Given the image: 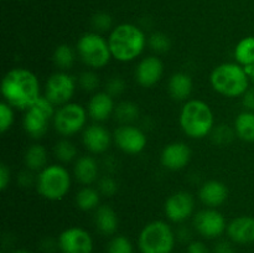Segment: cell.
I'll use <instances>...</instances> for the list:
<instances>
[{
	"mask_svg": "<svg viewBox=\"0 0 254 253\" xmlns=\"http://www.w3.org/2000/svg\"><path fill=\"white\" fill-rule=\"evenodd\" d=\"M245 68H246V72H247V74H248V77H250L251 81L254 82V63L251 64V66L245 67Z\"/></svg>",
	"mask_w": 254,
	"mask_h": 253,
	"instance_id": "cell-45",
	"label": "cell"
},
{
	"mask_svg": "<svg viewBox=\"0 0 254 253\" xmlns=\"http://www.w3.org/2000/svg\"><path fill=\"white\" fill-rule=\"evenodd\" d=\"M191 160V149L184 141H173L164 146L160 155L161 165L168 170L178 171L185 168Z\"/></svg>",
	"mask_w": 254,
	"mask_h": 253,
	"instance_id": "cell-16",
	"label": "cell"
},
{
	"mask_svg": "<svg viewBox=\"0 0 254 253\" xmlns=\"http://www.w3.org/2000/svg\"><path fill=\"white\" fill-rule=\"evenodd\" d=\"M107 251L108 253H134V248L130 241L126 236L122 235L112 238Z\"/></svg>",
	"mask_w": 254,
	"mask_h": 253,
	"instance_id": "cell-35",
	"label": "cell"
},
{
	"mask_svg": "<svg viewBox=\"0 0 254 253\" xmlns=\"http://www.w3.org/2000/svg\"><path fill=\"white\" fill-rule=\"evenodd\" d=\"M77 55L89 69L104 68L113 59L108 40L98 32H86L78 39L76 45Z\"/></svg>",
	"mask_w": 254,
	"mask_h": 253,
	"instance_id": "cell-7",
	"label": "cell"
},
{
	"mask_svg": "<svg viewBox=\"0 0 254 253\" xmlns=\"http://www.w3.org/2000/svg\"><path fill=\"white\" fill-rule=\"evenodd\" d=\"M97 189L101 192V195L106 196V197H112L118 192L119 185L113 176L106 175L98 179V188Z\"/></svg>",
	"mask_w": 254,
	"mask_h": 253,
	"instance_id": "cell-36",
	"label": "cell"
},
{
	"mask_svg": "<svg viewBox=\"0 0 254 253\" xmlns=\"http://www.w3.org/2000/svg\"><path fill=\"white\" fill-rule=\"evenodd\" d=\"M179 123L184 133L191 139H202L210 135L215 126V116L206 102L189 99L180 111Z\"/></svg>",
	"mask_w": 254,
	"mask_h": 253,
	"instance_id": "cell-3",
	"label": "cell"
},
{
	"mask_svg": "<svg viewBox=\"0 0 254 253\" xmlns=\"http://www.w3.org/2000/svg\"><path fill=\"white\" fill-rule=\"evenodd\" d=\"M195 210V198L188 191H176L166 198L164 212L171 222L180 223L191 217Z\"/></svg>",
	"mask_w": 254,
	"mask_h": 253,
	"instance_id": "cell-13",
	"label": "cell"
},
{
	"mask_svg": "<svg viewBox=\"0 0 254 253\" xmlns=\"http://www.w3.org/2000/svg\"><path fill=\"white\" fill-rule=\"evenodd\" d=\"M59 248L62 253H92L93 240L88 231L81 227H69L59 236Z\"/></svg>",
	"mask_w": 254,
	"mask_h": 253,
	"instance_id": "cell-14",
	"label": "cell"
},
{
	"mask_svg": "<svg viewBox=\"0 0 254 253\" xmlns=\"http://www.w3.org/2000/svg\"><path fill=\"white\" fill-rule=\"evenodd\" d=\"M1 94L12 108L26 111L41 97L40 81L30 69L15 67L2 77Z\"/></svg>",
	"mask_w": 254,
	"mask_h": 253,
	"instance_id": "cell-1",
	"label": "cell"
},
{
	"mask_svg": "<svg viewBox=\"0 0 254 253\" xmlns=\"http://www.w3.org/2000/svg\"><path fill=\"white\" fill-rule=\"evenodd\" d=\"M74 201H76V205L79 210H97L101 206L99 205V202H101V192L98 191V189H94L92 186H83L76 193Z\"/></svg>",
	"mask_w": 254,
	"mask_h": 253,
	"instance_id": "cell-26",
	"label": "cell"
},
{
	"mask_svg": "<svg viewBox=\"0 0 254 253\" xmlns=\"http://www.w3.org/2000/svg\"><path fill=\"white\" fill-rule=\"evenodd\" d=\"M228 237L238 245H250L254 243V217L242 215L233 218L227 225Z\"/></svg>",
	"mask_w": 254,
	"mask_h": 253,
	"instance_id": "cell-18",
	"label": "cell"
},
{
	"mask_svg": "<svg viewBox=\"0 0 254 253\" xmlns=\"http://www.w3.org/2000/svg\"><path fill=\"white\" fill-rule=\"evenodd\" d=\"M87 117L88 112L83 106L69 102L56 109L52 126L60 135L71 136L83 130L87 123Z\"/></svg>",
	"mask_w": 254,
	"mask_h": 253,
	"instance_id": "cell-9",
	"label": "cell"
},
{
	"mask_svg": "<svg viewBox=\"0 0 254 253\" xmlns=\"http://www.w3.org/2000/svg\"><path fill=\"white\" fill-rule=\"evenodd\" d=\"M94 225L102 235H114L119 226L118 215L111 206L101 205L94 210Z\"/></svg>",
	"mask_w": 254,
	"mask_h": 253,
	"instance_id": "cell-23",
	"label": "cell"
},
{
	"mask_svg": "<svg viewBox=\"0 0 254 253\" xmlns=\"http://www.w3.org/2000/svg\"><path fill=\"white\" fill-rule=\"evenodd\" d=\"M113 141L123 153L140 154L148 144L146 134L133 124H122L114 130Z\"/></svg>",
	"mask_w": 254,
	"mask_h": 253,
	"instance_id": "cell-11",
	"label": "cell"
},
{
	"mask_svg": "<svg viewBox=\"0 0 254 253\" xmlns=\"http://www.w3.org/2000/svg\"><path fill=\"white\" fill-rule=\"evenodd\" d=\"M114 109H116L114 98L106 91L96 92L87 104L88 116L98 123L111 118L114 114Z\"/></svg>",
	"mask_w": 254,
	"mask_h": 253,
	"instance_id": "cell-19",
	"label": "cell"
},
{
	"mask_svg": "<svg viewBox=\"0 0 254 253\" xmlns=\"http://www.w3.org/2000/svg\"><path fill=\"white\" fill-rule=\"evenodd\" d=\"M55 106L45 98L40 97L34 104L25 111L22 118V126L27 135L32 139H40L47 133L50 124L54 123Z\"/></svg>",
	"mask_w": 254,
	"mask_h": 253,
	"instance_id": "cell-8",
	"label": "cell"
},
{
	"mask_svg": "<svg viewBox=\"0 0 254 253\" xmlns=\"http://www.w3.org/2000/svg\"><path fill=\"white\" fill-rule=\"evenodd\" d=\"M11 181V171L6 164H0V190L4 191Z\"/></svg>",
	"mask_w": 254,
	"mask_h": 253,
	"instance_id": "cell-39",
	"label": "cell"
},
{
	"mask_svg": "<svg viewBox=\"0 0 254 253\" xmlns=\"http://www.w3.org/2000/svg\"><path fill=\"white\" fill-rule=\"evenodd\" d=\"M175 233L168 222L161 220L146 223L138 237L141 253H171L175 246Z\"/></svg>",
	"mask_w": 254,
	"mask_h": 253,
	"instance_id": "cell-6",
	"label": "cell"
},
{
	"mask_svg": "<svg viewBox=\"0 0 254 253\" xmlns=\"http://www.w3.org/2000/svg\"><path fill=\"white\" fill-rule=\"evenodd\" d=\"M14 109H12V107L9 103L2 101L0 103V133L5 134L7 130H10V128L14 124Z\"/></svg>",
	"mask_w": 254,
	"mask_h": 253,
	"instance_id": "cell-34",
	"label": "cell"
},
{
	"mask_svg": "<svg viewBox=\"0 0 254 253\" xmlns=\"http://www.w3.org/2000/svg\"><path fill=\"white\" fill-rule=\"evenodd\" d=\"M235 60L243 67L254 63V36H246L235 47Z\"/></svg>",
	"mask_w": 254,
	"mask_h": 253,
	"instance_id": "cell-27",
	"label": "cell"
},
{
	"mask_svg": "<svg viewBox=\"0 0 254 253\" xmlns=\"http://www.w3.org/2000/svg\"><path fill=\"white\" fill-rule=\"evenodd\" d=\"M112 24H113L112 16L104 11L97 12V14H94L93 17H92V26H93V29L96 30V32H98V34L99 32H104L111 30Z\"/></svg>",
	"mask_w": 254,
	"mask_h": 253,
	"instance_id": "cell-38",
	"label": "cell"
},
{
	"mask_svg": "<svg viewBox=\"0 0 254 253\" xmlns=\"http://www.w3.org/2000/svg\"><path fill=\"white\" fill-rule=\"evenodd\" d=\"M178 238L181 241V242H188V241H190L191 240L190 230H188L186 227H181L180 230L178 231Z\"/></svg>",
	"mask_w": 254,
	"mask_h": 253,
	"instance_id": "cell-44",
	"label": "cell"
},
{
	"mask_svg": "<svg viewBox=\"0 0 254 253\" xmlns=\"http://www.w3.org/2000/svg\"><path fill=\"white\" fill-rule=\"evenodd\" d=\"M71 183L68 170L60 164H52L37 174L35 188L45 200L60 201L69 192Z\"/></svg>",
	"mask_w": 254,
	"mask_h": 253,
	"instance_id": "cell-5",
	"label": "cell"
},
{
	"mask_svg": "<svg viewBox=\"0 0 254 253\" xmlns=\"http://www.w3.org/2000/svg\"><path fill=\"white\" fill-rule=\"evenodd\" d=\"M126 81L121 76H113L106 82L104 91L114 98V97L122 96L126 91Z\"/></svg>",
	"mask_w": 254,
	"mask_h": 253,
	"instance_id": "cell-37",
	"label": "cell"
},
{
	"mask_svg": "<svg viewBox=\"0 0 254 253\" xmlns=\"http://www.w3.org/2000/svg\"><path fill=\"white\" fill-rule=\"evenodd\" d=\"M14 253H30V252H27L26 250H17V251H15Z\"/></svg>",
	"mask_w": 254,
	"mask_h": 253,
	"instance_id": "cell-46",
	"label": "cell"
},
{
	"mask_svg": "<svg viewBox=\"0 0 254 253\" xmlns=\"http://www.w3.org/2000/svg\"><path fill=\"white\" fill-rule=\"evenodd\" d=\"M193 227L202 237L213 240L227 230L226 218L216 208H203L193 216Z\"/></svg>",
	"mask_w": 254,
	"mask_h": 253,
	"instance_id": "cell-12",
	"label": "cell"
},
{
	"mask_svg": "<svg viewBox=\"0 0 254 253\" xmlns=\"http://www.w3.org/2000/svg\"><path fill=\"white\" fill-rule=\"evenodd\" d=\"M164 74V63L158 56L143 57L138 62L134 71V77L139 86L150 88L155 86Z\"/></svg>",
	"mask_w": 254,
	"mask_h": 253,
	"instance_id": "cell-15",
	"label": "cell"
},
{
	"mask_svg": "<svg viewBox=\"0 0 254 253\" xmlns=\"http://www.w3.org/2000/svg\"><path fill=\"white\" fill-rule=\"evenodd\" d=\"M242 104L246 111L254 112V87H250L242 96Z\"/></svg>",
	"mask_w": 254,
	"mask_h": 253,
	"instance_id": "cell-40",
	"label": "cell"
},
{
	"mask_svg": "<svg viewBox=\"0 0 254 253\" xmlns=\"http://www.w3.org/2000/svg\"><path fill=\"white\" fill-rule=\"evenodd\" d=\"M114 117L122 124H133L140 116L139 106L133 101H122L116 104Z\"/></svg>",
	"mask_w": 254,
	"mask_h": 253,
	"instance_id": "cell-28",
	"label": "cell"
},
{
	"mask_svg": "<svg viewBox=\"0 0 254 253\" xmlns=\"http://www.w3.org/2000/svg\"><path fill=\"white\" fill-rule=\"evenodd\" d=\"M113 135L106 126L99 123L91 124L83 129L82 143L92 154H103L111 146Z\"/></svg>",
	"mask_w": 254,
	"mask_h": 253,
	"instance_id": "cell-17",
	"label": "cell"
},
{
	"mask_svg": "<svg viewBox=\"0 0 254 253\" xmlns=\"http://www.w3.org/2000/svg\"><path fill=\"white\" fill-rule=\"evenodd\" d=\"M76 54L68 44H61L55 49L54 55H52V60L54 63L60 71H67V69L72 68L76 61Z\"/></svg>",
	"mask_w": 254,
	"mask_h": 253,
	"instance_id": "cell-29",
	"label": "cell"
},
{
	"mask_svg": "<svg viewBox=\"0 0 254 253\" xmlns=\"http://www.w3.org/2000/svg\"><path fill=\"white\" fill-rule=\"evenodd\" d=\"M108 44L114 60L130 62L143 54L146 46V36L136 25L123 22L111 30Z\"/></svg>",
	"mask_w": 254,
	"mask_h": 253,
	"instance_id": "cell-2",
	"label": "cell"
},
{
	"mask_svg": "<svg viewBox=\"0 0 254 253\" xmlns=\"http://www.w3.org/2000/svg\"><path fill=\"white\" fill-rule=\"evenodd\" d=\"M210 83L221 96L236 98L242 97L250 88V77L245 67L237 62H225L212 69Z\"/></svg>",
	"mask_w": 254,
	"mask_h": 253,
	"instance_id": "cell-4",
	"label": "cell"
},
{
	"mask_svg": "<svg viewBox=\"0 0 254 253\" xmlns=\"http://www.w3.org/2000/svg\"><path fill=\"white\" fill-rule=\"evenodd\" d=\"M73 175L78 183L84 186H91L99 179V164L93 156L83 155L76 159L73 166Z\"/></svg>",
	"mask_w": 254,
	"mask_h": 253,
	"instance_id": "cell-21",
	"label": "cell"
},
{
	"mask_svg": "<svg viewBox=\"0 0 254 253\" xmlns=\"http://www.w3.org/2000/svg\"><path fill=\"white\" fill-rule=\"evenodd\" d=\"M149 46L156 54H165L171 49V40L164 32H153L149 37Z\"/></svg>",
	"mask_w": 254,
	"mask_h": 253,
	"instance_id": "cell-33",
	"label": "cell"
},
{
	"mask_svg": "<svg viewBox=\"0 0 254 253\" xmlns=\"http://www.w3.org/2000/svg\"><path fill=\"white\" fill-rule=\"evenodd\" d=\"M77 84H78L82 91L89 93V92H94L98 89L99 84H101V78L94 72V69H87V71H83L79 74L78 79H77Z\"/></svg>",
	"mask_w": 254,
	"mask_h": 253,
	"instance_id": "cell-32",
	"label": "cell"
},
{
	"mask_svg": "<svg viewBox=\"0 0 254 253\" xmlns=\"http://www.w3.org/2000/svg\"><path fill=\"white\" fill-rule=\"evenodd\" d=\"M77 81L66 71L52 73L45 84V98L49 99L55 107L69 103L76 92Z\"/></svg>",
	"mask_w": 254,
	"mask_h": 253,
	"instance_id": "cell-10",
	"label": "cell"
},
{
	"mask_svg": "<svg viewBox=\"0 0 254 253\" xmlns=\"http://www.w3.org/2000/svg\"><path fill=\"white\" fill-rule=\"evenodd\" d=\"M54 154L57 160L61 163H71L77 158V148L68 139H61L55 144Z\"/></svg>",
	"mask_w": 254,
	"mask_h": 253,
	"instance_id": "cell-30",
	"label": "cell"
},
{
	"mask_svg": "<svg viewBox=\"0 0 254 253\" xmlns=\"http://www.w3.org/2000/svg\"><path fill=\"white\" fill-rule=\"evenodd\" d=\"M193 89L192 78L186 72H175L168 82V92L174 101H189Z\"/></svg>",
	"mask_w": 254,
	"mask_h": 253,
	"instance_id": "cell-22",
	"label": "cell"
},
{
	"mask_svg": "<svg viewBox=\"0 0 254 253\" xmlns=\"http://www.w3.org/2000/svg\"><path fill=\"white\" fill-rule=\"evenodd\" d=\"M188 253H210V250L201 241H192V242L189 243Z\"/></svg>",
	"mask_w": 254,
	"mask_h": 253,
	"instance_id": "cell-42",
	"label": "cell"
},
{
	"mask_svg": "<svg viewBox=\"0 0 254 253\" xmlns=\"http://www.w3.org/2000/svg\"><path fill=\"white\" fill-rule=\"evenodd\" d=\"M213 253H235V248H233L232 243L228 241H218L213 248Z\"/></svg>",
	"mask_w": 254,
	"mask_h": 253,
	"instance_id": "cell-43",
	"label": "cell"
},
{
	"mask_svg": "<svg viewBox=\"0 0 254 253\" xmlns=\"http://www.w3.org/2000/svg\"><path fill=\"white\" fill-rule=\"evenodd\" d=\"M236 136L243 141L252 143L254 141V112L245 111L238 114L235 119Z\"/></svg>",
	"mask_w": 254,
	"mask_h": 253,
	"instance_id": "cell-25",
	"label": "cell"
},
{
	"mask_svg": "<svg viewBox=\"0 0 254 253\" xmlns=\"http://www.w3.org/2000/svg\"><path fill=\"white\" fill-rule=\"evenodd\" d=\"M24 163L26 169L31 171H40L46 168L47 164V150L41 144H32L26 149L24 154Z\"/></svg>",
	"mask_w": 254,
	"mask_h": 253,
	"instance_id": "cell-24",
	"label": "cell"
},
{
	"mask_svg": "<svg viewBox=\"0 0 254 253\" xmlns=\"http://www.w3.org/2000/svg\"><path fill=\"white\" fill-rule=\"evenodd\" d=\"M198 197L203 205L211 208H216L227 200L228 189L222 181L208 180L201 185Z\"/></svg>",
	"mask_w": 254,
	"mask_h": 253,
	"instance_id": "cell-20",
	"label": "cell"
},
{
	"mask_svg": "<svg viewBox=\"0 0 254 253\" xmlns=\"http://www.w3.org/2000/svg\"><path fill=\"white\" fill-rule=\"evenodd\" d=\"M210 136L216 145L226 146L232 143L233 138L236 136V131L235 128H231L227 124H218L213 126Z\"/></svg>",
	"mask_w": 254,
	"mask_h": 253,
	"instance_id": "cell-31",
	"label": "cell"
},
{
	"mask_svg": "<svg viewBox=\"0 0 254 253\" xmlns=\"http://www.w3.org/2000/svg\"><path fill=\"white\" fill-rule=\"evenodd\" d=\"M32 173L34 171L29 170V169H26V170L21 171V173L19 174V178H17V180H19V184L21 186H29L30 184H36V176H32Z\"/></svg>",
	"mask_w": 254,
	"mask_h": 253,
	"instance_id": "cell-41",
	"label": "cell"
}]
</instances>
